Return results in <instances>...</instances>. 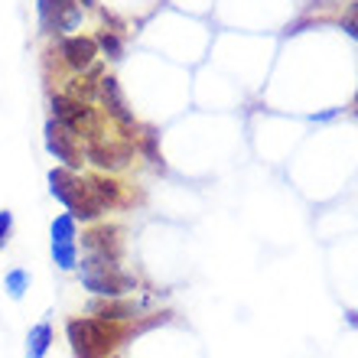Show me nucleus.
<instances>
[{
    "label": "nucleus",
    "instance_id": "f257e3e1",
    "mask_svg": "<svg viewBox=\"0 0 358 358\" xmlns=\"http://www.w3.org/2000/svg\"><path fill=\"white\" fill-rule=\"evenodd\" d=\"M49 189H52V196H56L59 202L69 208V215H72V218H82V222H94V218L104 212L101 202L94 199L92 186H88L85 179H78L76 170L56 166V170L49 173Z\"/></svg>",
    "mask_w": 358,
    "mask_h": 358
},
{
    "label": "nucleus",
    "instance_id": "f03ea898",
    "mask_svg": "<svg viewBox=\"0 0 358 358\" xmlns=\"http://www.w3.org/2000/svg\"><path fill=\"white\" fill-rule=\"evenodd\" d=\"M82 283H85V290L98 293V296H111V300H117V296H124L127 290H134V277L117 271L114 257L92 255V251H88V257L82 261Z\"/></svg>",
    "mask_w": 358,
    "mask_h": 358
},
{
    "label": "nucleus",
    "instance_id": "7ed1b4c3",
    "mask_svg": "<svg viewBox=\"0 0 358 358\" xmlns=\"http://www.w3.org/2000/svg\"><path fill=\"white\" fill-rule=\"evenodd\" d=\"M66 332L76 358H104L117 345V329L108 320H72Z\"/></svg>",
    "mask_w": 358,
    "mask_h": 358
},
{
    "label": "nucleus",
    "instance_id": "20e7f679",
    "mask_svg": "<svg viewBox=\"0 0 358 358\" xmlns=\"http://www.w3.org/2000/svg\"><path fill=\"white\" fill-rule=\"evenodd\" d=\"M52 121L69 127V131L76 134V137H94L98 131V114L94 108H88L85 101H76V98H69V94H56L52 98Z\"/></svg>",
    "mask_w": 358,
    "mask_h": 358
},
{
    "label": "nucleus",
    "instance_id": "39448f33",
    "mask_svg": "<svg viewBox=\"0 0 358 358\" xmlns=\"http://www.w3.org/2000/svg\"><path fill=\"white\" fill-rule=\"evenodd\" d=\"M39 27L56 36H69L72 29L82 27V3L76 0H39Z\"/></svg>",
    "mask_w": 358,
    "mask_h": 358
},
{
    "label": "nucleus",
    "instance_id": "423d86ee",
    "mask_svg": "<svg viewBox=\"0 0 358 358\" xmlns=\"http://www.w3.org/2000/svg\"><path fill=\"white\" fill-rule=\"evenodd\" d=\"M85 153H88V160H92L94 166H101V170H124V166L134 160V143L94 134V137H88Z\"/></svg>",
    "mask_w": 358,
    "mask_h": 358
},
{
    "label": "nucleus",
    "instance_id": "0eeeda50",
    "mask_svg": "<svg viewBox=\"0 0 358 358\" xmlns=\"http://www.w3.org/2000/svg\"><path fill=\"white\" fill-rule=\"evenodd\" d=\"M76 134L69 131V127H62V124H56V121H49V127H46V147H49V153L56 157V160H62V166L66 170H78L82 166V150L76 147Z\"/></svg>",
    "mask_w": 358,
    "mask_h": 358
},
{
    "label": "nucleus",
    "instance_id": "6e6552de",
    "mask_svg": "<svg viewBox=\"0 0 358 358\" xmlns=\"http://www.w3.org/2000/svg\"><path fill=\"white\" fill-rule=\"evenodd\" d=\"M59 56H62V62L69 69L88 72L94 66V59H98V43L92 36H66L59 43Z\"/></svg>",
    "mask_w": 358,
    "mask_h": 358
},
{
    "label": "nucleus",
    "instance_id": "1a4fd4ad",
    "mask_svg": "<svg viewBox=\"0 0 358 358\" xmlns=\"http://www.w3.org/2000/svg\"><path fill=\"white\" fill-rule=\"evenodd\" d=\"M98 94H101L104 111L111 114L121 127H137L134 114L127 111V101H124V92H121V85H117V78H114V76H101V78H98Z\"/></svg>",
    "mask_w": 358,
    "mask_h": 358
},
{
    "label": "nucleus",
    "instance_id": "9d476101",
    "mask_svg": "<svg viewBox=\"0 0 358 358\" xmlns=\"http://www.w3.org/2000/svg\"><path fill=\"white\" fill-rule=\"evenodd\" d=\"M85 248L92 255H108L117 261L121 255V241H117V228H98V231H88L85 235Z\"/></svg>",
    "mask_w": 358,
    "mask_h": 358
},
{
    "label": "nucleus",
    "instance_id": "9b49d317",
    "mask_svg": "<svg viewBox=\"0 0 358 358\" xmlns=\"http://www.w3.org/2000/svg\"><path fill=\"white\" fill-rule=\"evenodd\" d=\"M49 345H52V326L49 322H36L27 336V358H46Z\"/></svg>",
    "mask_w": 358,
    "mask_h": 358
},
{
    "label": "nucleus",
    "instance_id": "f8f14e48",
    "mask_svg": "<svg viewBox=\"0 0 358 358\" xmlns=\"http://www.w3.org/2000/svg\"><path fill=\"white\" fill-rule=\"evenodd\" d=\"M88 186H92L94 199L101 202V208H108V206H117V199H121V189H117V182H114V179H104V176H98V179H88Z\"/></svg>",
    "mask_w": 358,
    "mask_h": 358
},
{
    "label": "nucleus",
    "instance_id": "ddd939ff",
    "mask_svg": "<svg viewBox=\"0 0 358 358\" xmlns=\"http://www.w3.org/2000/svg\"><path fill=\"white\" fill-rule=\"evenodd\" d=\"M94 43H98V49H101L108 59H114V62L124 56V43H121V36H117L114 29H101V33L94 36Z\"/></svg>",
    "mask_w": 358,
    "mask_h": 358
},
{
    "label": "nucleus",
    "instance_id": "4468645a",
    "mask_svg": "<svg viewBox=\"0 0 358 358\" xmlns=\"http://www.w3.org/2000/svg\"><path fill=\"white\" fill-rule=\"evenodd\" d=\"M52 245H76V218L59 215L52 222Z\"/></svg>",
    "mask_w": 358,
    "mask_h": 358
},
{
    "label": "nucleus",
    "instance_id": "2eb2a0df",
    "mask_svg": "<svg viewBox=\"0 0 358 358\" xmlns=\"http://www.w3.org/2000/svg\"><path fill=\"white\" fill-rule=\"evenodd\" d=\"M69 98H76V101H94V94H98V85L94 82H88V78H72L66 88Z\"/></svg>",
    "mask_w": 358,
    "mask_h": 358
},
{
    "label": "nucleus",
    "instance_id": "dca6fc26",
    "mask_svg": "<svg viewBox=\"0 0 358 358\" xmlns=\"http://www.w3.org/2000/svg\"><path fill=\"white\" fill-rule=\"evenodd\" d=\"M27 290H29V273L23 271V267H13V271L7 273V293L13 300H20Z\"/></svg>",
    "mask_w": 358,
    "mask_h": 358
},
{
    "label": "nucleus",
    "instance_id": "f3484780",
    "mask_svg": "<svg viewBox=\"0 0 358 358\" xmlns=\"http://www.w3.org/2000/svg\"><path fill=\"white\" fill-rule=\"evenodd\" d=\"M127 316H134L131 306H101V320H108V322L127 320Z\"/></svg>",
    "mask_w": 358,
    "mask_h": 358
},
{
    "label": "nucleus",
    "instance_id": "a211bd4d",
    "mask_svg": "<svg viewBox=\"0 0 358 358\" xmlns=\"http://www.w3.org/2000/svg\"><path fill=\"white\" fill-rule=\"evenodd\" d=\"M10 228H13V215H10V212H0V248L7 245Z\"/></svg>",
    "mask_w": 358,
    "mask_h": 358
},
{
    "label": "nucleus",
    "instance_id": "6ab92c4d",
    "mask_svg": "<svg viewBox=\"0 0 358 358\" xmlns=\"http://www.w3.org/2000/svg\"><path fill=\"white\" fill-rule=\"evenodd\" d=\"M342 29H345V33H349V36H352V39H355V43H358V20L345 17V20H342Z\"/></svg>",
    "mask_w": 358,
    "mask_h": 358
},
{
    "label": "nucleus",
    "instance_id": "aec40b11",
    "mask_svg": "<svg viewBox=\"0 0 358 358\" xmlns=\"http://www.w3.org/2000/svg\"><path fill=\"white\" fill-rule=\"evenodd\" d=\"M76 3H82V7H94V0H76Z\"/></svg>",
    "mask_w": 358,
    "mask_h": 358
},
{
    "label": "nucleus",
    "instance_id": "412c9836",
    "mask_svg": "<svg viewBox=\"0 0 358 358\" xmlns=\"http://www.w3.org/2000/svg\"><path fill=\"white\" fill-rule=\"evenodd\" d=\"M355 98H358V94H355Z\"/></svg>",
    "mask_w": 358,
    "mask_h": 358
}]
</instances>
